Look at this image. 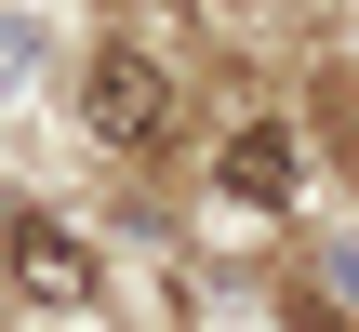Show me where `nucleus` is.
I'll return each instance as SVG.
<instances>
[{"mask_svg": "<svg viewBox=\"0 0 359 332\" xmlns=\"http://www.w3.org/2000/svg\"><path fill=\"white\" fill-rule=\"evenodd\" d=\"M80 120H93L107 146H160V133H173V80H160L133 40H107V53L80 67Z\"/></svg>", "mask_w": 359, "mask_h": 332, "instance_id": "1", "label": "nucleus"}, {"mask_svg": "<svg viewBox=\"0 0 359 332\" xmlns=\"http://www.w3.org/2000/svg\"><path fill=\"white\" fill-rule=\"evenodd\" d=\"M13 293H27V306H93V240L53 226V213H27V226H13Z\"/></svg>", "mask_w": 359, "mask_h": 332, "instance_id": "2", "label": "nucleus"}, {"mask_svg": "<svg viewBox=\"0 0 359 332\" xmlns=\"http://www.w3.org/2000/svg\"><path fill=\"white\" fill-rule=\"evenodd\" d=\"M226 186H240V200H293V186H306V146H293V120H253V133L226 146Z\"/></svg>", "mask_w": 359, "mask_h": 332, "instance_id": "3", "label": "nucleus"}]
</instances>
